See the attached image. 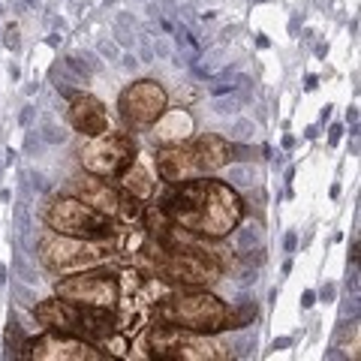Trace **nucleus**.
I'll return each instance as SVG.
<instances>
[{"label": "nucleus", "mask_w": 361, "mask_h": 361, "mask_svg": "<svg viewBox=\"0 0 361 361\" xmlns=\"http://www.w3.org/2000/svg\"><path fill=\"white\" fill-rule=\"evenodd\" d=\"M151 127H154V139L160 145H178L193 135V115L187 109H166Z\"/></svg>", "instance_id": "dca6fc26"}, {"label": "nucleus", "mask_w": 361, "mask_h": 361, "mask_svg": "<svg viewBox=\"0 0 361 361\" xmlns=\"http://www.w3.org/2000/svg\"><path fill=\"white\" fill-rule=\"evenodd\" d=\"M163 208L175 226L211 241L226 238L244 220V199L229 184L205 175L172 187L163 199Z\"/></svg>", "instance_id": "f257e3e1"}, {"label": "nucleus", "mask_w": 361, "mask_h": 361, "mask_svg": "<svg viewBox=\"0 0 361 361\" xmlns=\"http://www.w3.org/2000/svg\"><path fill=\"white\" fill-rule=\"evenodd\" d=\"M135 154H139V148H135L130 133L106 130L103 135H94V139H87V145H82L78 163H82V172L99 178H118L135 160Z\"/></svg>", "instance_id": "0eeeda50"}, {"label": "nucleus", "mask_w": 361, "mask_h": 361, "mask_svg": "<svg viewBox=\"0 0 361 361\" xmlns=\"http://www.w3.org/2000/svg\"><path fill=\"white\" fill-rule=\"evenodd\" d=\"M33 319H37L42 329H51V331H70L75 334L78 329V304L66 301V298H45L33 307Z\"/></svg>", "instance_id": "4468645a"}, {"label": "nucleus", "mask_w": 361, "mask_h": 361, "mask_svg": "<svg viewBox=\"0 0 361 361\" xmlns=\"http://www.w3.org/2000/svg\"><path fill=\"white\" fill-rule=\"evenodd\" d=\"M229 313L232 307L220 301L214 292H205L202 286H180L157 304V319L180 325V329L199 331V334H220L229 331Z\"/></svg>", "instance_id": "f03ea898"}, {"label": "nucleus", "mask_w": 361, "mask_h": 361, "mask_svg": "<svg viewBox=\"0 0 361 361\" xmlns=\"http://www.w3.org/2000/svg\"><path fill=\"white\" fill-rule=\"evenodd\" d=\"M118 109L133 127H151V123L169 109V94L160 82L142 78V82H133L121 90Z\"/></svg>", "instance_id": "6e6552de"}, {"label": "nucleus", "mask_w": 361, "mask_h": 361, "mask_svg": "<svg viewBox=\"0 0 361 361\" xmlns=\"http://www.w3.org/2000/svg\"><path fill=\"white\" fill-rule=\"evenodd\" d=\"M27 358H39V361H99L106 358V353H99L97 343L75 337L70 331H51L45 329V334L33 337L25 343Z\"/></svg>", "instance_id": "1a4fd4ad"}, {"label": "nucleus", "mask_w": 361, "mask_h": 361, "mask_svg": "<svg viewBox=\"0 0 361 361\" xmlns=\"http://www.w3.org/2000/svg\"><path fill=\"white\" fill-rule=\"evenodd\" d=\"M121 193H123V190L118 184H111L109 178L90 175V172H82V175H75L70 180V196L82 199L85 205H90L99 214H106V217H111V220H115V214H118Z\"/></svg>", "instance_id": "9d476101"}, {"label": "nucleus", "mask_w": 361, "mask_h": 361, "mask_svg": "<svg viewBox=\"0 0 361 361\" xmlns=\"http://www.w3.org/2000/svg\"><path fill=\"white\" fill-rule=\"evenodd\" d=\"M115 247L111 238H70V235H58L51 232L39 241V262L54 271V274H73V271H85V268H97L111 259Z\"/></svg>", "instance_id": "20e7f679"}, {"label": "nucleus", "mask_w": 361, "mask_h": 361, "mask_svg": "<svg viewBox=\"0 0 361 361\" xmlns=\"http://www.w3.org/2000/svg\"><path fill=\"white\" fill-rule=\"evenodd\" d=\"M190 145H193V157H196V166L202 175L220 172V169L229 166V160H232V145L217 133H202L199 139H193Z\"/></svg>", "instance_id": "2eb2a0df"}, {"label": "nucleus", "mask_w": 361, "mask_h": 361, "mask_svg": "<svg viewBox=\"0 0 361 361\" xmlns=\"http://www.w3.org/2000/svg\"><path fill=\"white\" fill-rule=\"evenodd\" d=\"M42 220L58 235H70V238H103V241H109L115 235V226H118L111 217L94 211L75 196L51 199L42 211Z\"/></svg>", "instance_id": "39448f33"}, {"label": "nucleus", "mask_w": 361, "mask_h": 361, "mask_svg": "<svg viewBox=\"0 0 361 361\" xmlns=\"http://www.w3.org/2000/svg\"><path fill=\"white\" fill-rule=\"evenodd\" d=\"M145 346H148L145 355L157 358V361H220V358H229V349L217 341H211V334L180 329V325L163 322V319L148 322Z\"/></svg>", "instance_id": "7ed1b4c3"}, {"label": "nucleus", "mask_w": 361, "mask_h": 361, "mask_svg": "<svg viewBox=\"0 0 361 361\" xmlns=\"http://www.w3.org/2000/svg\"><path fill=\"white\" fill-rule=\"evenodd\" d=\"M142 220H145V232H148L151 238H157V235H163V232L169 229V226H172V220H169V214H166V208H163V202L145 205Z\"/></svg>", "instance_id": "f3484780"}, {"label": "nucleus", "mask_w": 361, "mask_h": 361, "mask_svg": "<svg viewBox=\"0 0 361 361\" xmlns=\"http://www.w3.org/2000/svg\"><path fill=\"white\" fill-rule=\"evenodd\" d=\"M313 298H316L313 292H304V301L301 304H304V307H313Z\"/></svg>", "instance_id": "aec40b11"}, {"label": "nucleus", "mask_w": 361, "mask_h": 361, "mask_svg": "<svg viewBox=\"0 0 361 361\" xmlns=\"http://www.w3.org/2000/svg\"><path fill=\"white\" fill-rule=\"evenodd\" d=\"M154 166H157V175L166 187H178L184 180L202 175L199 166H196V157H193V145L187 142H178V145H163L154 157Z\"/></svg>", "instance_id": "9b49d317"}, {"label": "nucleus", "mask_w": 361, "mask_h": 361, "mask_svg": "<svg viewBox=\"0 0 361 361\" xmlns=\"http://www.w3.org/2000/svg\"><path fill=\"white\" fill-rule=\"evenodd\" d=\"M66 121H70V127L75 133H82L85 139H94V135H103L106 130H111L106 106L90 94H75L73 97L70 109H66Z\"/></svg>", "instance_id": "f8f14e48"}, {"label": "nucleus", "mask_w": 361, "mask_h": 361, "mask_svg": "<svg viewBox=\"0 0 361 361\" xmlns=\"http://www.w3.org/2000/svg\"><path fill=\"white\" fill-rule=\"evenodd\" d=\"M103 346H106V355L109 358H127L130 355L127 353V349H130V337L123 334V331H111L106 341H103Z\"/></svg>", "instance_id": "6ab92c4d"}, {"label": "nucleus", "mask_w": 361, "mask_h": 361, "mask_svg": "<svg viewBox=\"0 0 361 361\" xmlns=\"http://www.w3.org/2000/svg\"><path fill=\"white\" fill-rule=\"evenodd\" d=\"M54 295L73 304H85V307L115 310L121 298V286L111 271H103L97 265L85 271H73V274H61V280L54 283Z\"/></svg>", "instance_id": "423d86ee"}, {"label": "nucleus", "mask_w": 361, "mask_h": 361, "mask_svg": "<svg viewBox=\"0 0 361 361\" xmlns=\"http://www.w3.org/2000/svg\"><path fill=\"white\" fill-rule=\"evenodd\" d=\"M142 211H145V202L135 199L130 193H121V202H118V214H115V223L118 226H133L142 220Z\"/></svg>", "instance_id": "a211bd4d"}, {"label": "nucleus", "mask_w": 361, "mask_h": 361, "mask_svg": "<svg viewBox=\"0 0 361 361\" xmlns=\"http://www.w3.org/2000/svg\"><path fill=\"white\" fill-rule=\"evenodd\" d=\"M118 180H121L118 187L123 190V193H130V196L142 199V202L154 199V196H157V187H160V175H157L154 157L135 154V160L118 175Z\"/></svg>", "instance_id": "ddd939ff"}]
</instances>
